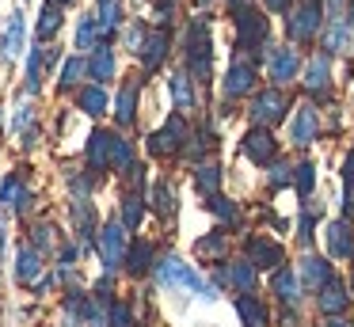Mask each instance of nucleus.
I'll list each match as a JSON object with an SVG mask.
<instances>
[{
  "instance_id": "nucleus-22",
  "label": "nucleus",
  "mask_w": 354,
  "mask_h": 327,
  "mask_svg": "<svg viewBox=\"0 0 354 327\" xmlns=\"http://www.w3.org/2000/svg\"><path fill=\"white\" fill-rule=\"evenodd\" d=\"M84 80H88V57L77 53V50H69L62 57V65H57V73H54V91L65 95V99H73V91H77Z\"/></svg>"
},
{
  "instance_id": "nucleus-49",
  "label": "nucleus",
  "mask_w": 354,
  "mask_h": 327,
  "mask_svg": "<svg viewBox=\"0 0 354 327\" xmlns=\"http://www.w3.org/2000/svg\"><path fill=\"white\" fill-rule=\"evenodd\" d=\"M346 12H351V0H324V15L328 19H343Z\"/></svg>"
},
{
  "instance_id": "nucleus-26",
  "label": "nucleus",
  "mask_w": 354,
  "mask_h": 327,
  "mask_svg": "<svg viewBox=\"0 0 354 327\" xmlns=\"http://www.w3.org/2000/svg\"><path fill=\"white\" fill-rule=\"evenodd\" d=\"M24 240H31L46 259H54V255H57V247H62V243L69 240V236L62 232V225H57V221H50V217H35L31 225H27Z\"/></svg>"
},
{
  "instance_id": "nucleus-19",
  "label": "nucleus",
  "mask_w": 354,
  "mask_h": 327,
  "mask_svg": "<svg viewBox=\"0 0 354 327\" xmlns=\"http://www.w3.org/2000/svg\"><path fill=\"white\" fill-rule=\"evenodd\" d=\"M168 99H171V111L187 114V118L198 111V80L183 65L171 68V76H168Z\"/></svg>"
},
{
  "instance_id": "nucleus-15",
  "label": "nucleus",
  "mask_w": 354,
  "mask_h": 327,
  "mask_svg": "<svg viewBox=\"0 0 354 327\" xmlns=\"http://www.w3.org/2000/svg\"><path fill=\"white\" fill-rule=\"evenodd\" d=\"M31 27H27V15L24 8H12L8 19H4V30H0V61L4 65H16V61L27 57V50H31Z\"/></svg>"
},
{
  "instance_id": "nucleus-35",
  "label": "nucleus",
  "mask_w": 354,
  "mask_h": 327,
  "mask_svg": "<svg viewBox=\"0 0 354 327\" xmlns=\"http://www.w3.org/2000/svg\"><path fill=\"white\" fill-rule=\"evenodd\" d=\"M65 30V8L54 4H42L39 15H35V42H57V35Z\"/></svg>"
},
{
  "instance_id": "nucleus-18",
  "label": "nucleus",
  "mask_w": 354,
  "mask_h": 327,
  "mask_svg": "<svg viewBox=\"0 0 354 327\" xmlns=\"http://www.w3.org/2000/svg\"><path fill=\"white\" fill-rule=\"evenodd\" d=\"M73 111L84 114L88 122H103L111 114V91H107V84L84 80L77 91H73Z\"/></svg>"
},
{
  "instance_id": "nucleus-33",
  "label": "nucleus",
  "mask_w": 354,
  "mask_h": 327,
  "mask_svg": "<svg viewBox=\"0 0 354 327\" xmlns=\"http://www.w3.org/2000/svg\"><path fill=\"white\" fill-rule=\"evenodd\" d=\"M324 243H328L331 259H354V221H331L324 228Z\"/></svg>"
},
{
  "instance_id": "nucleus-4",
  "label": "nucleus",
  "mask_w": 354,
  "mask_h": 327,
  "mask_svg": "<svg viewBox=\"0 0 354 327\" xmlns=\"http://www.w3.org/2000/svg\"><path fill=\"white\" fill-rule=\"evenodd\" d=\"M183 68L194 76L198 84H206L214 76V35H209V23L191 19L187 23V38H183Z\"/></svg>"
},
{
  "instance_id": "nucleus-12",
  "label": "nucleus",
  "mask_w": 354,
  "mask_h": 327,
  "mask_svg": "<svg viewBox=\"0 0 354 327\" xmlns=\"http://www.w3.org/2000/svg\"><path fill=\"white\" fill-rule=\"evenodd\" d=\"M293 111L290 95H286L282 88H263V91H252V103H248V118H252V126H267L274 129L278 122H286V114Z\"/></svg>"
},
{
  "instance_id": "nucleus-36",
  "label": "nucleus",
  "mask_w": 354,
  "mask_h": 327,
  "mask_svg": "<svg viewBox=\"0 0 354 327\" xmlns=\"http://www.w3.org/2000/svg\"><path fill=\"white\" fill-rule=\"evenodd\" d=\"M194 190H198L202 198H214V194H221V183H225V167L217 164V160H198L194 164Z\"/></svg>"
},
{
  "instance_id": "nucleus-39",
  "label": "nucleus",
  "mask_w": 354,
  "mask_h": 327,
  "mask_svg": "<svg viewBox=\"0 0 354 327\" xmlns=\"http://www.w3.org/2000/svg\"><path fill=\"white\" fill-rule=\"evenodd\" d=\"M335 274H331V263L324 255H305L301 259V286L305 289H320L324 281H331Z\"/></svg>"
},
{
  "instance_id": "nucleus-46",
  "label": "nucleus",
  "mask_w": 354,
  "mask_h": 327,
  "mask_svg": "<svg viewBox=\"0 0 354 327\" xmlns=\"http://www.w3.org/2000/svg\"><path fill=\"white\" fill-rule=\"evenodd\" d=\"M293 190H297L301 198H308L316 190V164L313 160H301V164L293 167Z\"/></svg>"
},
{
  "instance_id": "nucleus-2",
  "label": "nucleus",
  "mask_w": 354,
  "mask_h": 327,
  "mask_svg": "<svg viewBox=\"0 0 354 327\" xmlns=\"http://www.w3.org/2000/svg\"><path fill=\"white\" fill-rule=\"evenodd\" d=\"M232 4V30H236V50L252 53V57L267 61L270 46V23L263 19V8H255L252 0H229Z\"/></svg>"
},
{
  "instance_id": "nucleus-5",
  "label": "nucleus",
  "mask_w": 354,
  "mask_h": 327,
  "mask_svg": "<svg viewBox=\"0 0 354 327\" xmlns=\"http://www.w3.org/2000/svg\"><path fill=\"white\" fill-rule=\"evenodd\" d=\"M35 209V187H31V167L19 164L4 171L0 179V225H8L12 217H27Z\"/></svg>"
},
{
  "instance_id": "nucleus-10",
  "label": "nucleus",
  "mask_w": 354,
  "mask_h": 327,
  "mask_svg": "<svg viewBox=\"0 0 354 327\" xmlns=\"http://www.w3.org/2000/svg\"><path fill=\"white\" fill-rule=\"evenodd\" d=\"M187 137H191V126H187V114L171 111L153 133L145 137V152L153 160H171V156H183L187 149Z\"/></svg>"
},
{
  "instance_id": "nucleus-9",
  "label": "nucleus",
  "mask_w": 354,
  "mask_h": 327,
  "mask_svg": "<svg viewBox=\"0 0 354 327\" xmlns=\"http://www.w3.org/2000/svg\"><path fill=\"white\" fill-rule=\"evenodd\" d=\"M130 228L122 225L118 217H107V221H100V232H95V240H92V251H95V259H100V266L107 274H115V270H122V263H126V247H130Z\"/></svg>"
},
{
  "instance_id": "nucleus-38",
  "label": "nucleus",
  "mask_w": 354,
  "mask_h": 327,
  "mask_svg": "<svg viewBox=\"0 0 354 327\" xmlns=\"http://www.w3.org/2000/svg\"><path fill=\"white\" fill-rule=\"evenodd\" d=\"M316 293H320L316 301H320V312H324V316H339V312H346V304H351V293L343 289V281H339V278L324 281Z\"/></svg>"
},
{
  "instance_id": "nucleus-51",
  "label": "nucleus",
  "mask_w": 354,
  "mask_h": 327,
  "mask_svg": "<svg viewBox=\"0 0 354 327\" xmlns=\"http://www.w3.org/2000/svg\"><path fill=\"white\" fill-rule=\"evenodd\" d=\"M4 141H8V118L0 114V149H4Z\"/></svg>"
},
{
  "instance_id": "nucleus-17",
  "label": "nucleus",
  "mask_w": 354,
  "mask_h": 327,
  "mask_svg": "<svg viewBox=\"0 0 354 327\" xmlns=\"http://www.w3.org/2000/svg\"><path fill=\"white\" fill-rule=\"evenodd\" d=\"M168 57H171V30L168 27H149V35H145V42H141V50H138V68L145 76H153V73H160L164 65H168Z\"/></svg>"
},
{
  "instance_id": "nucleus-29",
  "label": "nucleus",
  "mask_w": 354,
  "mask_h": 327,
  "mask_svg": "<svg viewBox=\"0 0 354 327\" xmlns=\"http://www.w3.org/2000/svg\"><path fill=\"white\" fill-rule=\"evenodd\" d=\"M149 217V190H122V198H118V221H122L130 232H141V225H145Z\"/></svg>"
},
{
  "instance_id": "nucleus-56",
  "label": "nucleus",
  "mask_w": 354,
  "mask_h": 327,
  "mask_svg": "<svg viewBox=\"0 0 354 327\" xmlns=\"http://www.w3.org/2000/svg\"><path fill=\"white\" fill-rule=\"evenodd\" d=\"M351 221H354V217H351Z\"/></svg>"
},
{
  "instance_id": "nucleus-45",
  "label": "nucleus",
  "mask_w": 354,
  "mask_h": 327,
  "mask_svg": "<svg viewBox=\"0 0 354 327\" xmlns=\"http://www.w3.org/2000/svg\"><path fill=\"white\" fill-rule=\"evenodd\" d=\"M107 327H138V312H133V304L126 301H111L107 304Z\"/></svg>"
},
{
  "instance_id": "nucleus-43",
  "label": "nucleus",
  "mask_w": 354,
  "mask_h": 327,
  "mask_svg": "<svg viewBox=\"0 0 354 327\" xmlns=\"http://www.w3.org/2000/svg\"><path fill=\"white\" fill-rule=\"evenodd\" d=\"M214 149H217V133L206 126V129H194V133L187 137V149H183V156H191L194 164H198V160H206Z\"/></svg>"
},
{
  "instance_id": "nucleus-40",
  "label": "nucleus",
  "mask_w": 354,
  "mask_h": 327,
  "mask_svg": "<svg viewBox=\"0 0 354 327\" xmlns=\"http://www.w3.org/2000/svg\"><path fill=\"white\" fill-rule=\"evenodd\" d=\"M225 251H229V236L217 228V232H206L202 240H194V255L202 263H225Z\"/></svg>"
},
{
  "instance_id": "nucleus-14",
  "label": "nucleus",
  "mask_w": 354,
  "mask_h": 327,
  "mask_svg": "<svg viewBox=\"0 0 354 327\" xmlns=\"http://www.w3.org/2000/svg\"><path fill=\"white\" fill-rule=\"evenodd\" d=\"M65 209H69V228H73V240H80L84 247H92L95 232H100V209H95L92 194H69L65 198Z\"/></svg>"
},
{
  "instance_id": "nucleus-27",
  "label": "nucleus",
  "mask_w": 354,
  "mask_h": 327,
  "mask_svg": "<svg viewBox=\"0 0 354 327\" xmlns=\"http://www.w3.org/2000/svg\"><path fill=\"white\" fill-rule=\"evenodd\" d=\"M320 137V111L313 103H301L293 106V118H290V141L297 149H308V144Z\"/></svg>"
},
{
  "instance_id": "nucleus-52",
  "label": "nucleus",
  "mask_w": 354,
  "mask_h": 327,
  "mask_svg": "<svg viewBox=\"0 0 354 327\" xmlns=\"http://www.w3.org/2000/svg\"><path fill=\"white\" fill-rule=\"evenodd\" d=\"M320 327H354V324H351V319H324Z\"/></svg>"
},
{
  "instance_id": "nucleus-6",
  "label": "nucleus",
  "mask_w": 354,
  "mask_h": 327,
  "mask_svg": "<svg viewBox=\"0 0 354 327\" xmlns=\"http://www.w3.org/2000/svg\"><path fill=\"white\" fill-rule=\"evenodd\" d=\"M153 278L160 289H187V293H198V297H214V289L202 281V274L194 270L191 263H183V259L176 255V251H164V255H156V266H153Z\"/></svg>"
},
{
  "instance_id": "nucleus-50",
  "label": "nucleus",
  "mask_w": 354,
  "mask_h": 327,
  "mask_svg": "<svg viewBox=\"0 0 354 327\" xmlns=\"http://www.w3.org/2000/svg\"><path fill=\"white\" fill-rule=\"evenodd\" d=\"M42 4H54V8H65V12H69V8H77L80 0H42Z\"/></svg>"
},
{
  "instance_id": "nucleus-44",
  "label": "nucleus",
  "mask_w": 354,
  "mask_h": 327,
  "mask_svg": "<svg viewBox=\"0 0 354 327\" xmlns=\"http://www.w3.org/2000/svg\"><path fill=\"white\" fill-rule=\"evenodd\" d=\"M206 209L214 213V217L221 221V225H240V217H244V213H240V205L232 202V198H225V194L206 198Z\"/></svg>"
},
{
  "instance_id": "nucleus-41",
  "label": "nucleus",
  "mask_w": 354,
  "mask_h": 327,
  "mask_svg": "<svg viewBox=\"0 0 354 327\" xmlns=\"http://www.w3.org/2000/svg\"><path fill=\"white\" fill-rule=\"evenodd\" d=\"M149 27H153L149 19H133V15H130V19H126V27L118 30V46H122L130 57H138V50H141V42H145Z\"/></svg>"
},
{
  "instance_id": "nucleus-1",
  "label": "nucleus",
  "mask_w": 354,
  "mask_h": 327,
  "mask_svg": "<svg viewBox=\"0 0 354 327\" xmlns=\"http://www.w3.org/2000/svg\"><path fill=\"white\" fill-rule=\"evenodd\" d=\"M133 164H138V144L130 141V133H122V129H115V126H100V122L88 129L84 167L92 175H100V179L118 175V179H122Z\"/></svg>"
},
{
  "instance_id": "nucleus-7",
  "label": "nucleus",
  "mask_w": 354,
  "mask_h": 327,
  "mask_svg": "<svg viewBox=\"0 0 354 327\" xmlns=\"http://www.w3.org/2000/svg\"><path fill=\"white\" fill-rule=\"evenodd\" d=\"M141 91H145V73H130L126 80H118L115 95H111V126L122 129V133H130V129H138L141 122Z\"/></svg>"
},
{
  "instance_id": "nucleus-21",
  "label": "nucleus",
  "mask_w": 354,
  "mask_h": 327,
  "mask_svg": "<svg viewBox=\"0 0 354 327\" xmlns=\"http://www.w3.org/2000/svg\"><path fill=\"white\" fill-rule=\"evenodd\" d=\"M240 152H244L255 167H267V164L278 160V141H274V133H270L267 126H252L244 133V141H240Z\"/></svg>"
},
{
  "instance_id": "nucleus-24",
  "label": "nucleus",
  "mask_w": 354,
  "mask_h": 327,
  "mask_svg": "<svg viewBox=\"0 0 354 327\" xmlns=\"http://www.w3.org/2000/svg\"><path fill=\"white\" fill-rule=\"evenodd\" d=\"M328 57H351L354 53V19L343 15V19H328L324 23V46Z\"/></svg>"
},
{
  "instance_id": "nucleus-13",
  "label": "nucleus",
  "mask_w": 354,
  "mask_h": 327,
  "mask_svg": "<svg viewBox=\"0 0 354 327\" xmlns=\"http://www.w3.org/2000/svg\"><path fill=\"white\" fill-rule=\"evenodd\" d=\"M46 274H50V259L42 255L31 240H19L16 255H12V278H16V286L19 289H35Z\"/></svg>"
},
{
  "instance_id": "nucleus-31",
  "label": "nucleus",
  "mask_w": 354,
  "mask_h": 327,
  "mask_svg": "<svg viewBox=\"0 0 354 327\" xmlns=\"http://www.w3.org/2000/svg\"><path fill=\"white\" fill-rule=\"evenodd\" d=\"M100 42H107V38H103V27H100V15H95V8H92V12H80L77 23H73V50H77V53H88V50H95Z\"/></svg>"
},
{
  "instance_id": "nucleus-30",
  "label": "nucleus",
  "mask_w": 354,
  "mask_h": 327,
  "mask_svg": "<svg viewBox=\"0 0 354 327\" xmlns=\"http://www.w3.org/2000/svg\"><path fill=\"white\" fill-rule=\"evenodd\" d=\"M179 209V194H176V183L168 179V175H160V179L149 183V213H156L160 221H171Z\"/></svg>"
},
{
  "instance_id": "nucleus-37",
  "label": "nucleus",
  "mask_w": 354,
  "mask_h": 327,
  "mask_svg": "<svg viewBox=\"0 0 354 327\" xmlns=\"http://www.w3.org/2000/svg\"><path fill=\"white\" fill-rule=\"evenodd\" d=\"M236 312L244 319V327H267L270 324V308L263 304V297H255V289L236 297Z\"/></svg>"
},
{
  "instance_id": "nucleus-42",
  "label": "nucleus",
  "mask_w": 354,
  "mask_h": 327,
  "mask_svg": "<svg viewBox=\"0 0 354 327\" xmlns=\"http://www.w3.org/2000/svg\"><path fill=\"white\" fill-rule=\"evenodd\" d=\"M274 293L282 304H297L301 297V274H293V266H278L274 270Z\"/></svg>"
},
{
  "instance_id": "nucleus-16",
  "label": "nucleus",
  "mask_w": 354,
  "mask_h": 327,
  "mask_svg": "<svg viewBox=\"0 0 354 327\" xmlns=\"http://www.w3.org/2000/svg\"><path fill=\"white\" fill-rule=\"evenodd\" d=\"M255 80H259V57H248V53H232L229 68H225V99H244L255 91Z\"/></svg>"
},
{
  "instance_id": "nucleus-47",
  "label": "nucleus",
  "mask_w": 354,
  "mask_h": 327,
  "mask_svg": "<svg viewBox=\"0 0 354 327\" xmlns=\"http://www.w3.org/2000/svg\"><path fill=\"white\" fill-rule=\"evenodd\" d=\"M267 167H270L267 179H270V187H274V190L293 187V164H290V160H274V164H267Z\"/></svg>"
},
{
  "instance_id": "nucleus-55",
  "label": "nucleus",
  "mask_w": 354,
  "mask_h": 327,
  "mask_svg": "<svg viewBox=\"0 0 354 327\" xmlns=\"http://www.w3.org/2000/svg\"><path fill=\"white\" fill-rule=\"evenodd\" d=\"M198 4H214V0H198Z\"/></svg>"
},
{
  "instance_id": "nucleus-54",
  "label": "nucleus",
  "mask_w": 354,
  "mask_h": 327,
  "mask_svg": "<svg viewBox=\"0 0 354 327\" xmlns=\"http://www.w3.org/2000/svg\"><path fill=\"white\" fill-rule=\"evenodd\" d=\"M351 289H354V266H351Z\"/></svg>"
},
{
  "instance_id": "nucleus-28",
  "label": "nucleus",
  "mask_w": 354,
  "mask_h": 327,
  "mask_svg": "<svg viewBox=\"0 0 354 327\" xmlns=\"http://www.w3.org/2000/svg\"><path fill=\"white\" fill-rule=\"evenodd\" d=\"M153 266H156V243L145 240V236H130L122 270L130 274V278H145V274H153Z\"/></svg>"
},
{
  "instance_id": "nucleus-23",
  "label": "nucleus",
  "mask_w": 354,
  "mask_h": 327,
  "mask_svg": "<svg viewBox=\"0 0 354 327\" xmlns=\"http://www.w3.org/2000/svg\"><path fill=\"white\" fill-rule=\"evenodd\" d=\"M267 76L282 88V84H293L301 76V53L293 50V46H270V53H267Z\"/></svg>"
},
{
  "instance_id": "nucleus-11",
  "label": "nucleus",
  "mask_w": 354,
  "mask_h": 327,
  "mask_svg": "<svg viewBox=\"0 0 354 327\" xmlns=\"http://www.w3.org/2000/svg\"><path fill=\"white\" fill-rule=\"evenodd\" d=\"M324 0H293V8L286 12V38L293 46H308L320 38L324 30Z\"/></svg>"
},
{
  "instance_id": "nucleus-20",
  "label": "nucleus",
  "mask_w": 354,
  "mask_h": 327,
  "mask_svg": "<svg viewBox=\"0 0 354 327\" xmlns=\"http://www.w3.org/2000/svg\"><path fill=\"white\" fill-rule=\"evenodd\" d=\"M84 57H88V80L107 84V88L118 80V42H100Z\"/></svg>"
},
{
  "instance_id": "nucleus-53",
  "label": "nucleus",
  "mask_w": 354,
  "mask_h": 327,
  "mask_svg": "<svg viewBox=\"0 0 354 327\" xmlns=\"http://www.w3.org/2000/svg\"><path fill=\"white\" fill-rule=\"evenodd\" d=\"M346 15H351V19H354V0H351V12H346Z\"/></svg>"
},
{
  "instance_id": "nucleus-25",
  "label": "nucleus",
  "mask_w": 354,
  "mask_h": 327,
  "mask_svg": "<svg viewBox=\"0 0 354 327\" xmlns=\"http://www.w3.org/2000/svg\"><path fill=\"white\" fill-rule=\"evenodd\" d=\"M301 88H305L313 99H324L331 91V57L324 50L305 61V68H301Z\"/></svg>"
},
{
  "instance_id": "nucleus-3",
  "label": "nucleus",
  "mask_w": 354,
  "mask_h": 327,
  "mask_svg": "<svg viewBox=\"0 0 354 327\" xmlns=\"http://www.w3.org/2000/svg\"><path fill=\"white\" fill-rule=\"evenodd\" d=\"M62 57H65V50L57 42H35L24 57V84H19V91L39 99L42 91H46V80H54Z\"/></svg>"
},
{
  "instance_id": "nucleus-32",
  "label": "nucleus",
  "mask_w": 354,
  "mask_h": 327,
  "mask_svg": "<svg viewBox=\"0 0 354 327\" xmlns=\"http://www.w3.org/2000/svg\"><path fill=\"white\" fill-rule=\"evenodd\" d=\"M248 259H252L255 266H267V270H278L282 266V259H286V247L278 240H270V236H248Z\"/></svg>"
},
{
  "instance_id": "nucleus-8",
  "label": "nucleus",
  "mask_w": 354,
  "mask_h": 327,
  "mask_svg": "<svg viewBox=\"0 0 354 327\" xmlns=\"http://www.w3.org/2000/svg\"><path fill=\"white\" fill-rule=\"evenodd\" d=\"M42 137H46V129H42V114L35 106V99L31 95L16 99L8 111V141H16L19 152H35L42 144Z\"/></svg>"
},
{
  "instance_id": "nucleus-34",
  "label": "nucleus",
  "mask_w": 354,
  "mask_h": 327,
  "mask_svg": "<svg viewBox=\"0 0 354 327\" xmlns=\"http://www.w3.org/2000/svg\"><path fill=\"white\" fill-rule=\"evenodd\" d=\"M217 281H221V286L240 289V293H252L255 281H259V266H255L252 259H232V263L217 274Z\"/></svg>"
},
{
  "instance_id": "nucleus-48",
  "label": "nucleus",
  "mask_w": 354,
  "mask_h": 327,
  "mask_svg": "<svg viewBox=\"0 0 354 327\" xmlns=\"http://www.w3.org/2000/svg\"><path fill=\"white\" fill-rule=\"evenodd\" d=\"M343 209L354 213V149L343 160Z\"/></svg>"
}]
</instances>
